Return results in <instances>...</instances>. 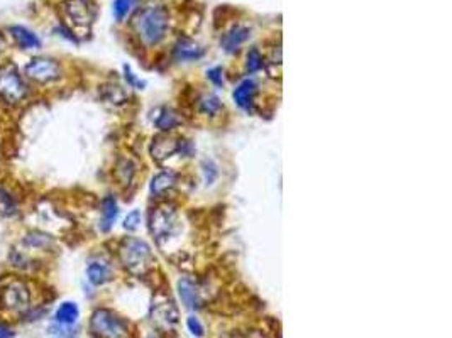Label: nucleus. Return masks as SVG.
<instances>
[{
  "mask_svg": "<svg viewBox=\"0 0 452 338\" xmlns=\"http://www.w3.org/2000/svg\"><path fill=\"white\" fill-rule=\"evenodd\" d=\"M175 181H176V176L173 175L171 171L159 173V175L154 176L153 181H151V193L156 194V196H159V194L166 193L168 189H171L173 186H175Z\"/></svg>",
  "mask_w": 452,
  "mask_h": 338,
  "instance_id": "aec40b11",
  "label": "nucleus"
},
{
  "mask_svg": "<svg viewBox=\"0 0 452 338\" xmlns=\"http://www.w3.org/2000/svg\"><path fill=\"white\" fill-rule=\"evenodd\" d=\"M2 46H4V37L0 36V51H2Z\"/></svg>",
  "mask_w": 452,
  "mask_h": 338,
  "instance_id": "2f4dec72",
  "label": "nucleus"
},
{
  "mask_svg": "<svg viewBox=\"0 0 452 338\" xmlns=\"http://www.w3.org/2000/svg\"><path fill=\"white\" fill-rule=\"evenodd\" d=\"M119 256L124 268L133 274H145L153 264V254L145 240L126 239L121 244Z\"/></svg>",
  "mask_w": 452,
  "mask_h": 338,
  "instance_id": "7ed1b4c3",
  "label": "nucleus"
},
{
  "mask_svg": "<svg viewBox=\"0 0 452 338\" xmlns=\"http://www.w3.org/2000/svg\"><path fill=\"white\" fill-rule=\"evenodd\" d=\"M23 244H24V247H28V249H37V251H41V249L51 247L53 237L44 234V232L32 230V232H28V234L24 235Z\"/></svg>",
  "mask_w": 452,
  "mask_h": 338,
  "instance_id": "a211bd4d",
  "label": "nucleus"
},
{
  "mask_svg": "<svg viewBox=\"0 0 452 338\" xmlns=\"http://www.w3.org/2000/svg\"><path fill=\"white\" fill-rule=\"evenodd\" d=\"M200 110L207 115H214V113H217L219 110H221V101H219L217 96H204V99L200 100Z\"/></svg>",
  "mask_w": 452,
  "mask_h": 338,
  "instance_id": "b1692460",
  "label": "nucleus"
},
{
  "mask_svg": "<svg viewBox=\"0 0 452 338\" xmlns=\"http://www.w3.org/2000/svg\"><path fill=\"white\" fill-rule=\"evenodd\" d=\"M11 37L14 39L16 44L20 49H39L41 39L37 37V34L32 29L26 27V25H11L9 27Z\"/></svg>",
  "mask_w": 452,
  "mask_h": 338,
  "instance_id": "9d476101",
  "label": "nucleus"
},
{
  "mask_svg": "<svg viewBox=\"0 0 452 338\" xmlns=\"http://www.w3.org/2000/svg\"><path fill=\"white\" fill-rule=\"evenodd\" d=\"M249 37V29L243 27V25H236L234 29H231L229 32L224 36L222 39V46L226 51H236L239 49V46L243 42H246Z\"/></svg>",
  "mask_w": 452,
  "mask_h": 338,
  "instance_id": "4468645a",
  "label": "nucleus"
},
{
  "mask_svg": "<svg viewBox=\"0 0 452 338\" xmlns=\"http://www.w3.org/2000/svg\"><path fill=\"white\" fill-rule=\"evenodd\" d=\"M222 71H221V68H214V70H210L209 73V80H212V82L215 84H222Z\"/></svg>",
  "mask_w": 452,
  "mask_h": 338,
  "instance_id": "c756f323",
  "label": "nucleus"
},
{
  "mask_svg": "<svg viewBox=\"0 0 452 338\" xmlns=\"http://www.w3.org/2000/svg\"><path fill=\"white\" fill-rule=\"evenodd\" d=\"M255 92H256V83L252 82V80H244V82L240 83L234 92L236 104H238L240 108H249Z\"/></svg>",
  "mask_w": 452,
  "mask_h": 338,
  "instance_id": "f3484780",
  "label": "nucleus"
},
{
  "mask_svg": "<svg viewBox=\"0 0 452 338\" xmlns=\"http://www.w3.org/2000/svg\"><path fill=\"white\" fill-rule=\"evenodd\" d=\"M9 259L12 262V265L18 269H29V265H31L29 264V257L26 256V254H23L19 251H12Z\"/></svg>",
  "mask_w": 452,
  "mask_h": 338,
  "instance_id": "bb28decb",
  "label": "nucleus"
},
{
  "mask_svg": "<svg viewBox=\"0 0 452 338\" xmlns=\"http://www.w3.org/2000/svg\"><path fill=\"white\" fill-rule=\"evenodd\" d=\"M204 54L200 46L197 44L195 41L190 39H181L175 48V56L180 61H193V59H198Z\"/></svg>",
  "mask_w": 452,
  "mask_h": 338,
  "instance_id": "ddd939ff",
  "label": "nucleus"
},
{
  "mask_svg": "<svg viewBox=\"0 0 452 338\" xmlns=\"http://www.w3.org/2000/svg\"><path fill=\"white\" fill-rule=\"evenodd\" d=\"M187 325H188V330L190 332H192V335H195V337H204V327H202V323H200V320L195 318V316H190L188 321H187Z\"/></svg>",
  "mask_w": 452,
  "mask_h": 338,
  "instance_id": "c85d7f7f",
  "label": "nucleus"
},
{
  "mask_svg": "<svg viewBox=\"0 0 452 338\" xmlns=\"http://www.w3.org/2000/svg\"><path fill=\"white\" fill-rule=\"evenodd\" d=\"M134 4H136V0H116L114 2V7H112V12H114V17H116V20H124L128 14L130 12V8L134 7Z\"/></svg>",
  "mask_w": 452,
  "mask_h": 338,
  "instance_id": "5701e85b",
  "label": "nucleus"
},
{
  "mask_svg": "<svg viewBox=\"0 0 452 338\" xmlns=\"http://www.w3.org/2000/svg\"><path fill=\"white\" fill-rule=\"evenodd\" d=\"M178 230V217H176L175 210L168 208V206H159L151 215V232L156 237L159 244L166 242Z\"/></svg>",
  "mask_w": 452,
  "mask_h": 338,
  "instance_id": "6e6552de",
  "label": "nucleus"
},
{
  "mask_svg": "<svg viewBox=\"0 0 452 338\" xmlns=\"http://www.w3.org/2000/svg\"><path fill=\"white\" fill-rule=\"evenodd\" d=\"M263 66V56H261V53L257 49H251L248 53V63H246V68L249 73H255V71L259 70V68Z\"/></svg>",
  "mask_w": 452,
  "mask_h": 338,
  "instance_id": "393cba45",
  "label": "nucleus"
},
{
  "mask_svg": "<svg viewBox=\"0 0 452 338\" xmlns=\"http://www.w3.org/2000/svg\"><path fill=\"white\" fill-rule=\"evenodd\" d=\"M29 87L14 63L0 65V100L7 105H20L28 100Z\"/></svg>",
  "mask_w": 452,
  "mask_h": 338,
  "instance_id": "f03ea898",
  "label": "nucleus"
},
{
  "mask_svg": "<svg viewBox=\"0 0 452 338\" xmlns=\"http://www.w3.org/2000/svg\"><path fill=\"white\" fill-rule=\"evenodd\" d=\"M90 330L97 338H129V327L111 310H97L90 318Z\"/></svg>",
  "mask_w": 452,
  "mask_h": 338,
  "instance_id": "20e7f679",
  "label": "nucleus"
},
{
  "mask_svg": "<svg viewBox=\"0 0 452 338\" xmlns=\"http://www.w3.org/2000/svg\"><path fill=\"white\" fill-rule=\"evenodd\" d=\"M14 337V330L7 327V325L0 323V338H12Z\"/></svg>",
  "mask_w": 452,
  "mask_h": 338,
  "instance_id": "7c9ffc66",
  "label": "nucleus"
},
{
  "mask_svg": "<svg viewBox=\"0 0 452 338\" xmlns=\"http://www.w3.org/2000/svg\"><path fill=\"white\" fill-rule=\"evenodd\" d=\"M78 316H80V310L77 303L65 301L58 306L56 313H54V321L60 325H70V327H73V325L78 321Z\"/></svg>",
  "mask_w": 452,
  "mask_h": 338,
  "instance_id": "f8f14e48",
  "label": "nucleus"
},
{
  "mask_svg": "<svg viewBox=\"0 0 452 338\" xmlns=\"http://www.w3.org/2000/svg\"><path fill=\"white\" fill-rule=\"evenodd\" d=\"M0 306L12 313H26L31 308V291L26 281L14 279L2 287Z\"/></svg>",
  "mask_w": 452,
  "mask_h": 338,
  "instance_id": "0eeeda50",
  "label": "nucleus"
},
{
  "mask_svg": "<svg viewBox=\"0 0 452 338\" xmlns=\"http://www.w3.org/2000/svg\"><path fill=\"white\" fill-rule=\"evenodd\" d=\"M24 78L31 80L37 84H49L56 83L63 76L61 65L53 58L37 56L29 59L24 65Z\"/></svg>",
  "mask_w": 452,
  "mask_h": 338,
  "instance_id": "423d86ee",
  "label": "nucleus"
},
{
  "mask_svg": "<svg viewBox=\"0 0 452 338\" xmlns=\"http://www.w3.org/2000/svg\"><path fill=\"white\" fill-rule=\"evenodd\" d=\"M178 293L181 301L187 304V308H198L200 306V298H198V291L197 286L193 284L190 279H181L178 282Z\"/></svg>",
  "mask_w": 452,
  "mask_h": 338,
  "instance_id": "2eb2a0df",
  "label": "nucleus"
},
{
  "mask_svg": "<svg viewBox=\"0 0 452 338\" xmlns=\"http://www.w3.org/2000/svg\"><path fill=\"white\" fill-rule=\"evenodd\" d=\"M151 320L156 327L170 330L178 323V310H176L175 303L168 298H159L153 303L151 308Z\"/></svg>",
  "mask_w": 452,
  "mask_h": 338,
  "instance_id": "1a4fd4ad",
  "label": "nucleus"
},
{
  "mask_svg": "<svg viewBox=\"0 0 452 338\" xmlns=\"http://www.w3.org/2000/svg\"><path fill=\"white\" fill-rule=\"evenodd\" d=\"M87 277L94 286H102L107 281H111L112 277L111 265H109L105 261H100V259L92 261L87 268Z\"/></svg>",
  "mask_w": 452,
  "mask_h": 338,
  "instance_id": "9b49d317",
  "label": "nucleus"
},
{
  "mask_svg": "<svg viewBox=\"0 0 452 338\" xmlns=\"http://www.w3.org/2000/svg\"><path fill=\"white\" fill-rule=\"evenodd\" d=\"M168 24H170V17H168V12L161 6H149L142 8L134 19V27H136L138 36L147 46H154L163 41V37L168 32Z\"/></svg>",
  "mask_w": 452,
  "mask_h": 338,
  "instance_id": "f257e3e1",
  "label": "nucleus"
},
{
  "mask_svg": "<svg viewBox=\"0 0 452 338\" xmlns=\"http://www.w3.org/2000/svg\"><path fill=\"white\" fill-rule=\"evenodd\" d=\"M139 223H141V211L134 210V211H130L128 217H126L124 228L129 232H134V230H138Z\"/></svg>",
  "mask_w": 452,
  "mask_h": 338,
  "instance_id": "cd10ccee",
  "label": "nucleus"
},
{
  "mask_svg": "<svg viewBox=\"0 0 452 338\" xmlns=\"http://www.w3.org/2000/svg\"><path fill=\"white\" fill-rule=\"evenodd\" d=\"M156 124H158L159 129H163V130H170L173 129V127L175 125H178L180 124V120H178V117L175 115V113H171V112H164L161 117L158 118V120H156Z\"/></svg>",
  "mask_w": 452,
  "mask_h": 338,
  "instance_id": "a878e982",
  "label": "nucleus"
},
{
  "mask_svg": "<svg viewBox=\"0 0 452 338\" xmlns=\"http://www.w3.org/2000/svg\"><path fill=\"white\" fill-rule=\"evenodd\" d=\"M19 213V203L12 193L0 186V215L2 217H16Z\"/></svg>",
  "mask_w": 452,
  "mask_h": 338,
  "instance_id": "412c9836",
  "label": "nucleus"
},
{
  "mask_svg": "<svg viewBox=\"0 0 452 338\" xmlns=\"http://www.w3.org/2000/svg\"><path fill=\"white\" fill-rule=\"evenodd\" d=\"M117 215H119V206L112 196H107L102 201V220H100V227L104 232H109L116 223Z\"/></svg>",
  "mask_w": 452,
  "mask_h": 338,
  "instance_id": "dca6fc26",
  "label": "nucleus"
},
{
  "mask_svg": "<svg viewBox=\"0 0 452 338\" xmlns=\"http://www.w3.org/2000/svg\"><path fill=\"white\" fill-rule=\"evenodd\" d=\"M180 149V144L175 142V139H168V137H158L153 144V158L156 159H164L168 156L175 154L176 151Z\"/></svg>",
  "mask_w": 452,
  "mask_h": 338,
  "instance_id": "6ab92c4d",
  "label": "nucleus"
},
{
  "mask_svg": "<svg viewBox=\"0 0 452 338\" xmlns=\"http://www.w3.org/2000/svg\"><path fill=\"white\" fill-rule=\"evenodd\" d=\"M48 335L51 338H77V330L70 325H60L54 323L48 328Z\"/></svg>",
  "mask_w": 452,
  "mask_h": 338,
  "instance_id": "4be33fe9",
  "label": "nucleus"
},
{
  "mask_svg": "<svg viewBox=\"0 0 452 338\" xmlns=\"http://www.w3.org/2000/svg\"><path fill=\"white\" fill-rule=\"evenodd\" d=\"M61 15L73 31H90L95 20V6L92 0H65Z\"/></svg>",
  "mask_w": 452,
  "mask_h": 338,
  "instance_id": "39448f33",
  "label": "nucleus"
}]
</instances>
